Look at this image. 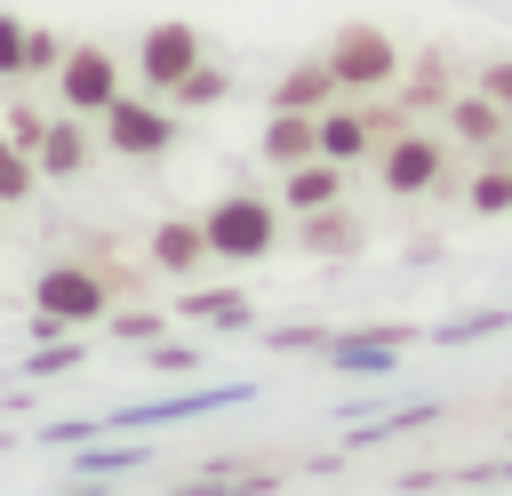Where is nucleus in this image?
I'll list each match as a JSON object with an SVG mask.
<instances>
[{
	"mask_svg": "<svg viewBox=\"0 0 512 496\" xmlns=\"http://www.w3.org/2000/svg\"><path fill=\"white\" fill-rule=\"evenodd\" d=\"M32 328L40 336H56V328H88V320H104L112 312V280L96 272V264H80V256H56V264H40V280H32Z\"/></svg>",
	"mask_w": 512,
	"mask_h": 496,
	"instance_id": "obj_1",
	"label": "nucleus"
},
{
	"mask_svg": "<svg viewBox=\"0 0 512 496\" xmlns=\"http://www.w3.org/2000/svg\"><path fill=\"white\" fill-rule=\"evenodd\" d=\"M200 224H208L216 264H264L272 240H280V192H272V200H256V192H224V200H208Z\"/></svg>",
	"mask_w": 512,
	"mask_h": 496,
	"instance_id": "obj_2",
	"label": "nucleus"
},
{
	"mask_svg": "<svg viewBox=\"0 0 512 496\" xmlns=\"http://www.w3.org/2000/svg\"><path fill=\"white\" fill-rule=\"evenodd\" d=\"M96 144H104V152H120V160H160V152L176 144V112H168L152 88H144V96H128V88H120V96L96 112Z\"/></svg>",
	"mask_w": 512,
	"mask_h": 496,
	"instance_id": "obj_3",
	"label": "nucleus"
},
{
	"mask_svg": "<svg viewBox=\"0 0 512 496\" xmlns=\"http://www.w3.org/2000/svg\"><path fill=\"white\" fill-rule=\"evenodd\" d=\"M376 176H384L392 200H424V192L448 176V136H432V128H392V136L376 144Z\"/></svg>",
	"mask_w": 512,
	"mask_h": 496,
	"instance_id": "obj_4",
	"label": "nucleus"
},
{
	"mask_svg": "<svg viewBox=\"0 0 512 496\" xmlns=\"http://www.w3.org/2000/svg\"><path fill=\"white\" fill-rule=\"evenodd\" d=\"M120 88H128V72H120V56H112L104 40H72V48L56 56V96H64V112L96 120Z\"/></svg>",
	"mask_w": 512,
	"mask_h": 496,
	"instance_id": "obj_5",
	"label": "nucleus"
},
{
	"mask_svg": "<svg viewBox=\"0 0 512 496\" xmlns=\"http://www.w3.org/2000/svg\"><path fill=\"white\" fill-rule=\"evenodd\" d=\"M200 56H208V40L192 32V16H160V24H144V40H136V80H144L152 96H176Z\"/></svg>",
	"mask_w": 512,
	"mask_h": 496,
	"instance_id": "obj_6",
	"label": "nucleus"
},
{
	"mask_svg": "<svg viewBox=\"0 0 512 496\" xmlns=\"http://www.w3.org/2000/svg\"><path fill=\"white\" fill-rule=\"evenodd\" d=\"M328 64H336V88H352V96H376V88H392V80L408 72V56H400L376 24H344V32L328 40Z\"/></svg>",
	"mask_w": 512,
	"mask_h": 496,
	"instance_id": "obj_7",
	"label": "nucleus"
},
{
	"mask_svg": "<svg viewBox=\"0 0 512 496\" xmlns=\"http://www.w3.org/2000/svg\"><path fill=\"white\" fill-rule=\"evenodd\" d=\"M144 264H152V272H168V280H200V272L216 264L208 224H200V216H160V224H152V240H144Z\"/></svg>",
	"mask_w": 512,
	"mask_h": 496,
	"instance_id": "obj_8",
	"label": "nucleus"
},
{
	"mask_svg": "<svg viewBox=\"0 0 512 496\" xmlns=\"http://www.w3.org/2000/svg\"><path fill=\"white\" fill-rule=\"evenodd\" d=\"M384 136H392L384 112H360V104H328V112H320V152L344 160V168H352V160H376Z\"/></svg>",
	"mask_w": 512,
	"mask_h": 496,
	"instance_id": "obj_9",
	"label": "nucleus"
},
{
	"mask_svg": "<svg viewBox=\"0 0 512 496\" xmlns=\"http://www.w3.org/2000/svg\"><path fill=\"white\" fill-rule=\"evenodd\" d=\"M32 160H40V176H80V168L96 160V128H88L80 112H56V120H40V136H32Z\"/></svg>",
	"mask_w": 512,
	"mask_h": 496,
	"instance_id": "obj_10",
	"label": "nucleus"
},
{
	"mask_svg": "<svg viewBox=\"0 0 512 496\" xmlns=\"http://www.w3.org/2000/svg\"><path fill=\"white\" fill-rule=\"evenodd\" d=\"M344 88H336V64H328V48L320 56H296L280 80H272V104H288V112H328Z\"/></svg>",
	"mask_w": 512,
	"mask_h": 496,
	"instance_id": "obj_11",
	"label": "nucleus"
},
{
	"mask_svg": "<svg viewBox=\"0 0 512 496\" xmlns=\"http://www.w3.org/2000/svg\"><path fill=\"white\" fill-rule=\"evenodd\" d=\"M448 136L456 144H472V152H504V136H512V112L496 104V96H448Z\"/></svg>",
	"mask_w": 512,
	"mask_h": 496,
	"instance_id": "obj_12",
	"label": "nucleus"
},
{
	"mask_svg": "<svg viewBox=\"0 0 512 496\" xmlns=\"http://www.w3.org/2000/svg\"><path fill=\"white\" fill-rule=\"evenodd\" d=\"M328 200H344V160H328V152H312V160H296V168H280V208H296V216H312V208H328Z\"/></svg>",
	"mask_w": 512,
	"mask_h": 496,
	"instance_id": "obj_13",
	"label": "nucleus"
},
{
	"mask_svg": "<svg viewBox=\"0 0 512 496\" xmlns=\"http://www.w3.org/2000/svg\"><path fill=\"white\" fill-rule=\"evenodd\" d=\"M256 152H264L272 168H296V160H312V152H320V112H288V104H272V120H264Z\"/></svg>",
	"mask_w": 512,
	"mask_h": 496,
	"instance_id": "obj_14",
	"label": "nucleus"
},
{
	"mask_svg": "<svg viewBox=\"0 0 512 496\" xmlns=\"http://www.w3.org/2000/svg\"><path fill=\"white\" fill-rule=\"evenodd\" d=\"M40 192V160H32V144L24 136H0V208H24Z\"/></svg>",
	"mask_w": 512,
	"mask_h": 496,
	"instance_id": "obj_15",
	"label": "nucleus"
},
{
	"mask_svg": "<svg viewBox=\"0 0 512 496\" xmlns=\"http://www.w3.org/2000/svg\"><path fill=\"white\" fill-rule=\"evenodd\" d=\"M304 248H312V256H344V248H360V224L344 216V200H328V208L304 216Z\"/></svg>",
	"mask_w": 512,
	"mask_h": 496,
	"instance_id": "obj_16",
	"label": "nucleus"
},
{
	"mask_svg": "<svg viewBox=\"0 0 512 496\" xmlns=\"http://www.w3.org/2000/svg\"><path fill=\"white\" fill-rule=\"evenodd\" d=\"M464 200H472L480 216H504V208H512V168H504V160H488V168L464 184Z\"/></svg>",
	"mask_w": 512,
	"mask_h": 496,
	"instance_id": "obj_17",
	"label": "nucleus"
},
{
	"mask_svg": "<svg viewBox=\"0 0 512 496\" xmlns=\"http://www.w3.org/2000/svg\"><path fill=\"white\" fill-rule=\"evenodd\" d=\"M216 96H232V72H224V64H208V56H200V64H192V72H184V88H176V104H216Z\"/></svg>",
	"mask_w": 512,
	"mask_h": 496,
	"instance_id": "obj_18",
	"label": "nucleus"
},
{
	"mask_svg": "<svg viewBox=\"0 0 512 496\" xmlns=\"http://www.w3.org/2000/svg\"><path fill=\"white\" fill-rule=\"evenodd\" d=\"M0 80H24V24H16V8H0Z\"/></svg>",
	"mask_w": 512,
	"mask_h": 496,
	"instance_id": "obj_19",
	"label": "nucleus"
},
{
	"mask_svg": "<svg viewBox=\"0 0 512 496\" xmlns=\"http://www.w3.org/2000/svg\"><path fill=\"white\" fill-rule=\"evenodd\" d=\"M184 312H192V320H240V296H232V288H216V296H184Z\"/></svg>",
	"mask_w": 512,
	"mask_h": 496,
	"instance_id": "obj_20",
	"label": "nucleus"
},
{
	"mask_svg": "<svg viewBox=\"0 0 512 496\" xmlns=\"http://www.w3.org/2000/svg\"><path fill=\"white\" fill-rule=\"evenodd\" d=\"M480 96H496L504 112H512V56H496V64H480V80H472Z\"/></svg>",
	"mask_w": 512,
	"mask_h": 496,
	"instance_id": "obj_21",
	"label": "nucleus"
},
{
	"mask_svg": "<svg viewBox=\"0 0 512 496\" xmlns=\"http://www.w3.org/2000/svg\"><path fill=\"white\" fill-rule=\"evenodd\" d=\"M56 56H64V48H56L48 32H24V80H32V72H56Z\"/></svg>",
	"mask_w": 512,
	"mask_h": 496,
	"instance_id": "obj_22",
	"label": "nucleus"
},
{
	"mask_svg": "<svg viewBox=\"0 0 512 496\" xmlns=\"http://www.w3.org/2000/svg\"><path fill=\"white\" fill-rule=\"evenodd\" d=\"M416 72H424V80H416V88H408V96H416V104H432V96H440V72H448V56H440V48H432V56H424V64H416Z\"/></svg>",
	"mask_w": 512,
	"mask_h": 496,
	"instance_id": "obj_23",
	"label": "nucleus"
},
{
	"mask_svg": "<svg viewBox=\"0 0 512 496\" xmlns=\"http://www.w3.org/2000/svg\"><path fill=\"white\" fill-rule=\"evenodd\" d=\"M504 168H512V136H504Z\"/></svg>",
	"mask_w": 512,
	"mask_h": 496,
	"instance_id": "obj_24",
	"label": "nucleus"
}]
</instances>
